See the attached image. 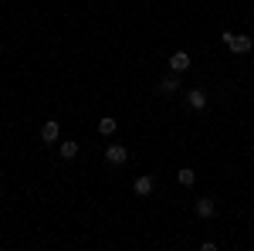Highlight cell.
Listing matches in <instances>:
<instances>
[{"instance_id":"6da1fadb","label":"cell","mask_w":254,"mask_h":251,"mask_svg":"<svg viewBox=\"0 0 254 251\" xmlns=\"http://www.w3.org/2000/svg\"><path fill=\"white\" fill-rule=\"evenodd\" d=\"M224 44H227V51H234V55H248L254 48V38L248 34H234V31H224Z\"/></svg>"},{"instance_id":"7a4b0ae2","label":"cell","mask_w":254,"mask_h":251,"mask_svg":"<svg viewBox=\"0 0 254 251\" xmlns=\"http://www.w3.org/2000/svg\"><path fill=\"white\" fill-rule=\"evenodd\" d=\"M173 92H180V75H176V72H170L166 78H159V82H156V95L159 98H170Z\"/></svg>"},{"instance_id":"3957f363","label":"cell","mask_w":254,"mask_h":251,"mask_svg":"<svg viewBox=\"0 0 254 251\" xmlns=\"http://www.w3.org/2000/svg\"><path fill=\"white\" fill-rule=\"evenodd\" d=\"M129 160V150L122 146V143H109L105 146V163H112V167H122Z\"/></svg>"},{"instance_id":"277c9868","label":"cell","mask_w":254,"mask_h":251,"mask_svg":"<svg viewBox=\"0 0 254 251\" xmlns=\"http://www.w3.org/2000/svg\"><path fill=\"white\" fill-rule=\"evenodd\" d=\"M193 214L200 217V221H210V217L217 214V200L214 197H200V200L193 204Z\"/></svg>"},{"instance_id":"5b68a950","label":"cell","mask_w":254,"mask_h":251,"mask_svg":"<svg viewBox=\"0 0 254 251\" xmlns=\"http://www.w3.org/2000/svg\"><path fill=\"white\" fill-rule=\"evenodd\" d=\"M187 109H193V112H203V109H207V92H203L200 85L187 92Z\"/></svg>"},{"instance_id":"8992f818","label":"cell","mask_w":254,"mask_h":251,"mask_svg":"<svg viewBox=\"0 0 254 251\" xmlns=\"http://www.w3.org/2000/svg\"><path fill=\"white\" fill-rule=\"evenodd\" d=\"M132 190H136V197H149V193L156 190V180L149 173H142V176H136V183H132Z\"/></svg>"},{"instance_id":"52a82bcc","label":"cell","mask_w":254,"mask_h":251,"mask_svg":"<svg viewBox=\"0 0 254 251\" xmlns=\"http://www.w3.org/2000/svg\"><path fill=\"white\" fill-rule=\"evenodd\" d=\"M187 68H190V55H187V51H173V55H170V72L183 75Z\"/></svg>"},{"instance_id":"ba28073f","label":"cell","mask_w":254,"mask_h":251,"mask_svg":"<svg viewBox=\"0 0 254 251\" xmlns=\"http://www.w3.org/2000/svg\"><path fill=\"white\" fill-rule=\"evenodd\" d=\"M58 136H61V126L55 122V119L41 122V139H44V143H58Z\"/></svg>"},{"instance_id":"9c48e42d","label":"cell","mask_w":254,"mask_h":251,"mask_svg":"<svg viewBox=\"0 0 254 251\" xmlns=\"http://www.w3.org/2000/svg\"><path fill=\"white\" fill-rule=\"evenodd\" d=\"M78 143H75V139H64V143H61L58 146V153H61V160H75V156H78Z\"/></svg>"},{"instance_id":"30bf717a","label":"cell","mask_w":254,"mask_h":251,"mask_svg":"<svg viewBox=\"0 0 254 251\" xmlns=\"http://www.w3.org/2000/svg\"><path fill=\"white\" fill-rule=\"evenodd\" d=\"M116 129H119V119H112V116H102V119H98V133H102V136H112Z\"/></svg>"},{"instance_id":"8fae6325","label":"cell","mask_w":254,"mask_h":251,"mask_svg":"<svg viewBox=\"0 0 254 251\" xmlns=\"http://www.w3.org/2000/svg\"><path fill=\"white\" fill-rule=\"evenodd\" d=\"M176 180H180L183 187H193V180H196V170H190V167H183V170L176 173Z\"/></svg>"}]
</instances>
